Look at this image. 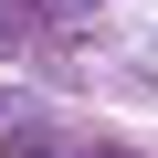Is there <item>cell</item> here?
<instances>
[{
  "instance_id": "6da1fadb",
  "label": "cell",
  "mask_w": 158,
  "mask_h": 158,
  "mask_svg": "<svg viewBox=\"0 0 158 158\" xmlns=\"http://www.w3.org/2000/svg\"><path fill=\"white\" fill-rule=\"evenodd\" d=\"M0 158H53V148H42V137H21V148H0Z\"/></svg>"
}]
</instances>
